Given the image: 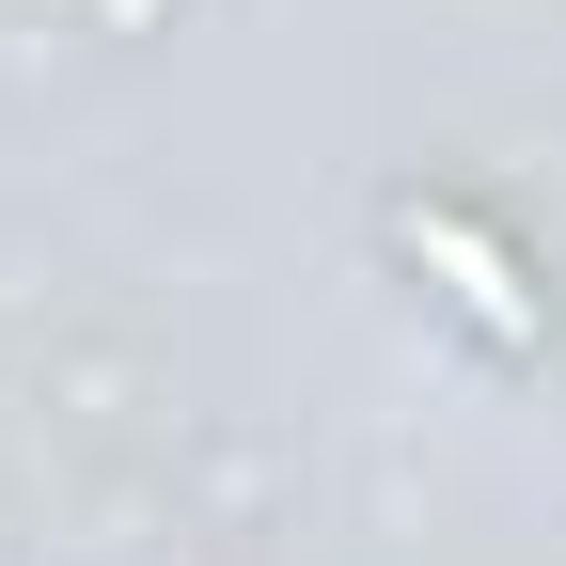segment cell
<instances>
[{
	"mask_svg": "<svg viewBox=\"0 0 566 566\" xmlns=\"http://www.w3.org/2000/svg\"><path fill=\"white\" fill-rule=\"evenodd\" d=\"M424 252H441V268L472 283V315H488V331H535V315H520V283H504V252H488V237H457V221H424Z\"/></svg>",
	"mask_w": 566,
	"mask_h": 566,
	"instance_id": "6da1fadb",
	"label": "cell"
}]
</instances>
